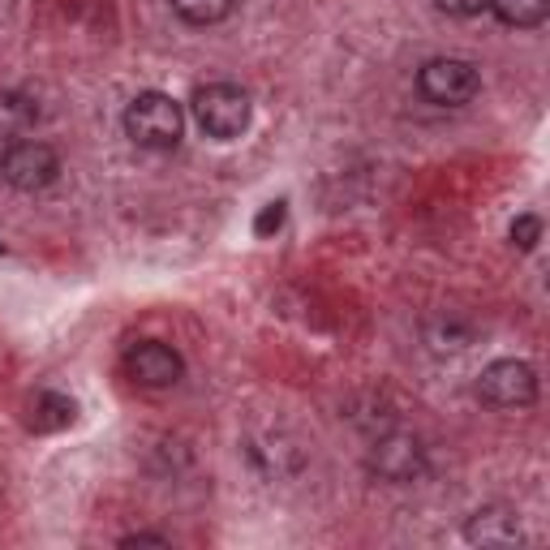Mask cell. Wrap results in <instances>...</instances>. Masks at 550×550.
I'll list each match as a JSON object with an SVG mask.
<instances>
[{"instance_id":"9c48e42d","label":"cell","mask_w":550,"mask_h":550,"mask_svg":"<svg viewBox=\"0 0 550 550\" xmlns=\"http://www.w3.org/2000/svg\"><path fill=\"white\" fill-rule=\"evenodd\" d=\"M250 460L267 477H293V473H301V465H306V447L297 439H288L284 430H271L263 439H250Z\"/></svg>"},{"instance_id":"7a4b0ae2","label":"cell","mask_w":550,"mask_h":550,"mask_svg":"<svg viewBox=\"0 0 550 550\" xmlns=\"http://www.w3.org/2000/svg\"><path fill=\"white\" fill-rule=\"evenodd\" d=\"M190 108H194V121L198 129L207 138H241L245 134V125H250V95L241 91V86L233 82H211V86H198L194 99H190Z\"/></svg>"},{"instance_id":"7c38bea8","label":"cell","mask_w":550,"mask_h":550,"mask_svg":"<svg viewBox=\"0 0 550 550\" xmlns=\"http://www.w3.org/2000/svg\"><path fill=\"white\" fill-rule=\"evenodd\" d=\"M78 404L69 396H56V392H43L35 404H31V430L48 434V430H65L69 422H74Z\"/></svg>"},{"instance_id":"8fae6325","label":"cell","mask_w":550,"mask_h":550,"mask_svg":"<svg viewBox=\"0 0 550 550\" xmlns=\"http://www.w3.org/2000/svg\"><path fill=\"white\" fill-rule=\"evenodd\" d=\"M490 13L512 31H533V26L546 22L550 0H490Z\"/></svg>"},{"instance_id":"4fadbf2b","label":"cell","mask_w":550,"mask_h":550,"mask_svg":"<svg viewBox=\"0 0 550 550\" xmlns=\"http://www.w3.org/2000/svg\"><path fill=\"white\" fill-rule=\"evenodd\" d=\"M237 0H172V13L190 26H215L233 13Z\"/></svg>"},{"instance_id":"3957f363","label":"cell","mask_w":550,"mask_h":550,"mask_svg":"<svg viewBox=\"0 0 550 550\" xmlns=\"http://www.w3.org/2000/svg\"><path fill=\"white\" fill-rule=\"evenodd\" d=\"M417 91L434 108H465L482 91V69L465 56H434L417 74Z\"/></svg>"},{"instance_id":"ba28073f","label":"cell","mask_w":550,"mask_h":550,"mask_svg":"<svg viewBox=\"0 0 550 550\" xmlns=\"http://www.w3.org/2000/svg\"><path fill=\"white\" fill-rule=\"evenodd\" d=\"M465 542L469 546H482V550H508L525 542V529H520V512L512 508H477L465 520Z\"/></svg>"},{"instance_id":"277c9868","label":"cell","mask_w":550,"mask_h":550,"mask_svg":"<svg viewBox=\"0 0 550 550\" xmlns=\"http://www.w3.org/2000/svg\"><path fill=\"white\" fill-rule=\"evenodd\" d=\"M61 177V155L39 138H18L0 155V181L18 194H39Z\"/></svg>"},{"instance_id":"30bf717a","label":"cell","mask_w":550,"mask_h":550,"mask_svg":"<svg viewBox=\"0 0 550 550\" xmlns=\"http://www.w3.org/2000/svg\"><path fill=\"white\" fill-rule=\"evenodd\" d=\"M39 121H43V108L35 104V95H26V91H0V134H9V138L31 134Z\"/></svg>"},{"instance_id":"52a82bcc","label":"cell","mask_w":550,"mask_h":550,"mask_svg":"<svg viewBox=\"0 0 550 550\" xmlns=\"http://www.w3.org/2000/svg\"><path fill=\"white\" fill-rule=\"evenodd\" d=\"M125 374L138 387H172L185 374V361L177 349H168L164 340H138L125 353Z\"/></svg>"},{"instance_id":"9a60e30c","label":"cell","mask_w":550,"mask_h":550,"mask_svg":"<svg viewBox=\"0 0 550 550\" xmlns=\"http://www.w3.org/2000/svg\"><path fill=\"white\" fill-rule=\"evenodd\" d=\"M284 215H288V207H284V202H267V207L263 211H258V220H254V233L258 237H275V233H280V228H284Z\"/></svg>"},{"instance_id":"2e32d148","label":"cell","mask_w":550,"mask_h":550,"mask_svg":"<svg viewBox=\"0 0 550 550\" xmlns=\"http://www.w3.org/2000/svg\"><path fill=\"white\" fill-rule=\"evenodd\" d=\"M434 9L452 13V18H477L482 9H490V0H434Z\"/></svg>"},{"instance_id":"5bb4252c","label":"cell","mask_w":550,"mask_h":550,"mask_svg":"<svg viewBox=\"0 0 550 550\" xmlns=\"http://www.w3.org/2000/svg\"><path fill=\"white\" fill-rule=\"evenodd\" d=\"M542 241V220L538 215H516V224H512V245L516 250H533V245Z\"/></svg>"},{"instance_id":"8992f818","label":"cell","mask_w":550,"mask_h":550,"mask_svg":"<svg viewBox=\"0 0 550 550\" xmlns=\"http://www.w3.org/2000/svg\"><path fill=\"white\" fill-rule=\"evenodd\" d=\"M477 396L490 409H529L538 400V374H533L529 361H516V357L490 361L482 379H477Z\"/></svg>"},{"instance_id":"5b68a950","label":"cell","mask_w":550,"mask_h":550,"mask_svg":"<svg viewBox=\"0 0 550 550\" xmlns=\"http://www.w3.org/2000/svg\"><path fill=\"white\" fill-rule=\"evenodd\" d=\"M366 469L379 477V482L409 486V482H417V477L426 473V447L409 430H383L379 439L370 443V452H366Z\"/></svg>"},{"instance_id":"6da1fadb","label":"cell","mask_w":550,"mask_h":550,"mask_svg":"<svg viewBox=\"0 0 550 550\" xmlns=\"http://www.w3.org/2000/svg\"><path fill=\"white\" fill-rule=\"evenodd\" d=\"M125 134L147 151H172L185 134V112L164 91H142L125 108Z\"/></svg>"},{"instance_id":"ac0fdd59","label":"cell","mask_w":550,"mask_h":550,"mask_svg":"<svg viewBox=\"0 0 550 550\" xmlns=\"http://www.w3.org/2000/svg\"><path fill=\"white\" fill-rule=\"evenodd\" d=\"M0 254H5V245H0Z\"/></svg>"},{"instance_id":"e0dca14e","label":"cell","mask_w":550,"mask_h":550,"mask_svg":"<svg viewBox=\"0 0 550 550\" xmlns=\"http://www.w3.org/2000/svg\"><path fill=\"white\" fill-rule=\"evenodd\" d=\"M121 546H168L164 533H129V538H121Z\"/></svg>"}]
</instances>
